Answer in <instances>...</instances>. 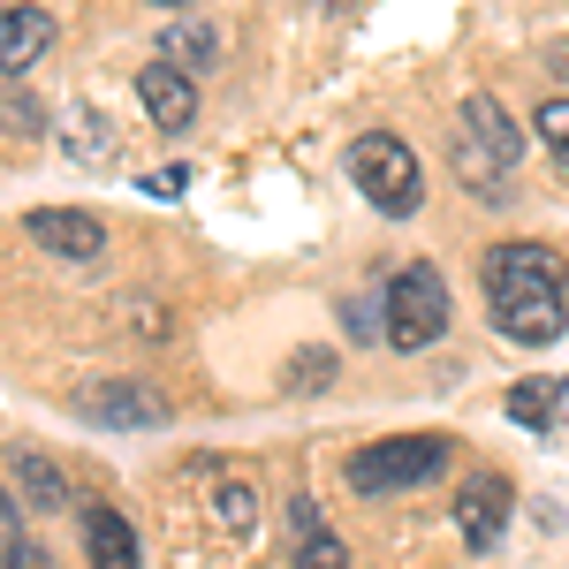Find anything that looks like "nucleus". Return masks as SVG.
<instances>
[{"instance_id": "nucleus-12", "label": "nucleus", "mask_w": 569, "mask_h": 569, "mask_svg": "<svg viewBox=\"0 0 569 569\" xmlns=\"http://www.w3.org/2000/svg\"><path fill=\"white\" fill-rule=\"evenodd\" d=\"M84 555L91 569H137V531L114 509H84Z\"/></svg>"}, {"instance_id": "nucleus-15", "label": "nucleus", "mask_w": 569, "mask_h": 569, "mask_svg": "<svg viewBox=\"0 0 569 569\" xmlns=\"http://www.w3.org/2000/svg\"><path fill=\"white\" fill-rule=\"evenodd\" d=\"M61 137H69V160H77V168H107V160H114V130H107L99 107H77Z\"/></svg>"}, {"instance_id": "nucleus-9", "label": "nucleus", "mask_w": 569, "mask_h": 569, "mask_svg": "<svg viewBox=\"0 0 569 569\" xmlns=\"http://www.w3.org/2000/svg\"><path fill=\"white\" fill-rule=\"evenodd\" d=\"M448 160H456V182H463L479 206H509V198H517V168H509L501 152H486L463 122H456V137H448Z\"/></svg>"}, {"instance_id": "nucleus-11", "label": "nucleus", "mask_w": 569, "mask_h": 569, "mask_svg": "<svg viewBox=\"0 0 569 569\" xmlns=\"http://www.w3.org/2000/svg\"><path fill=\"white\" fill-rule=\"evenodd\" d=\"M456 122H463V130L479 137L486 152H501V160H509V168H525V130H517V122H509V107H501V99H493V91H471V99H463V107H456Z\"/></svg>"}, {"instance_id": "nucleus-24", "label": "nucleus", "mask_w": 569, "mask_h": 569, "mask_svg": "<svg viewBox=\"0 0 569 569\" xmlns=\"http://www.w3.org/2000/svg\"><path fill=\"white\" fill-rule=\"evenodd\" d=\"M144 190H152V198H182V190H190V168H160V176H144Z\"/></svg>"}, {"instance_id": "nucleus-5", "label": "nucleus", "mask_w": 569, "mask_h": 569, "mask_svg": "<svg viewBox=\"0 0 569 569\" xmlns=\"http://www.w3.org/2000/svg\"><path fill=\"white\" fill-rule=\"evenodd\" d=\"M77 418L107 433H144V426H168V395H152L144 380H91L77 388Z\"/></svg>"}, {"instance_id": "nucleus-1", "label": "nucleus", "mask_w": 569, "mask_h": 569, "mask_svg": "<svg viewBox=\"0 0 569 569\" xmlns=\"http://www.w3.org/2000/svg\"><path fill=\"white\" fill-rule=\"evenodd\" d=\"M486 305H493V327L525 350H547L562 342L569 327V259L547 251V243H493L479 266Z\"/></svg>"}, {"instance_id": "nucleus-2", "label": "nucleus", "mask_w": 569, "mask_h": 569, "mask_svg": "<svg viewBox=\"0 0 569 569\" xmlns=\"http://www.w3.org/2000/svg\"><path fill=\"white\" fill-rule=\"evenodd\" d=\"M350 182L365 190V206L388 220H410L418 213V198H426V176H418V152L388 130H365L350 144Z\"/></svg>"}, {"instance_id": "nucleus-27", "label": "nucleus", "mask_w": 569, "mask_h": 569, "mask_svg": "<svg viewBox=\"0 0 569 569\" xmlns=\"http://www.w3.org/2000/svg\"><path fill=\"white\" fill-rule=\"evenodd\" d=\"M160 8H190V0H160Z\"/></svg>"}, {"instance_id": "nucleus-19", "label": "nucleus", "mask_w": 569, "mask_h": 569, "mask_svg": "<svg viewBox=\"0 0 569 569\" xmlns=\"http://www.w3.org/2000/svg\"><path fill=\"white\" fill-rule=\"evenodd\" d=\"M297 569H350V547H342V531H327V525L297 531Z\"/></svg>"}, {"instance_id": "nucleus-14", "label": "nucleus", "mask_w": 569, "mask_h": 569, "mask_svg": "<svg viewBox=\"0 0 569 569\" xmlns=\"http://www.w3.org/2000/svg\"><path fill=\"white\" fill-rule=\"evenodd\" d=\"M8 479H16V501H31V509H61L69 501V486H61V471L46 463V456H8Z\"/></svg>"}, {"instance_id": "nucleus-8", "label": "nucleus", "mask_w": 569, "mask_h": 569, "mask_svg": "<svg viewBox=\"0 0 569 569\" xmlns=\"http://www.w3.org/2000/svg\"><path fill=\"white\" fill-rule=\"evenodd\" d=\"M137 99H144V114H152V130L182 137L198 122V77L176 69V61H152V69H137Z\"/></svg>"}, {"instance_id": "nucleus-22", "label": "nucleus", "mask_w": 569, "mask_h": 569, "mask_svg": "<svg viewBox=\"0 0 569 569\" xmlns=\"http://www.w3.org/2000/svg\"><path fill=\"white\" fill-rule=\"evenodd\" d=\"M531 122H539V144H547V152L562 160V176H569V99H547V107H539Z\"/></svg>"}, {"instance_id": "nucleus-25", "label": "nucleus", "mask_w": 569, "mask_h": 569, "mask_svg": "<svg viewBox=\"0 0 569 569\" xmlns=\"http://www.w3.org/2000/svg\"><path fill=\"white\" fill-rule=\"evenodd\" d=\"M547 69H555V77H569V39H547Z\"/></svg>"}, {"instance_id": "nucleus-26", "label": "nucleus", "mask_w": 569, "mask_h": 569, "mask_svg": "<svg viewBox=\"0 0 569 569\" xmlns=\"http://www.w3.org/2000/svg\"><path fill=\"white\" fill-rule=\"evenodd\" d=\"M555 426H569V380L555 388Z\"/></svg>"}, {"instance_id": "nucleus-18", "label": "nucleus", "mask_w": 569, "mask_h": 569, "mask_svg": "<svg viewBox=\"0 0 569 569\" xmlns=\"http://www.w3.org/2000/svg\"><path fill=\"white\" fill-rule=\"evenodd\" d=\"M509 418L531 426V433H547V426H555V388H547V380H517V388H509Z\"/></svg>"}, {"instance_id": "nucleus-20", "label": "nucleus", "mask_w": 569, "mask_h": 569, "mask_svg": "<svg viewBox=\"0 0 569 569\" xmlns=\"http://www.w3.org/2000/svg\"><path fill=\"white\" fill-rule=\"evenodd\" d=\"M8 137H16V144H23V137L39 144V137H46V107L23 91V77H8Z\"/></svg>"}, {"instance_id": "nucleus-6", "label": "nucleus", "mask_w": 569, "mask_h": 569, "mask_svg": "<svg viewBox=\"0 0 569 569\" xmlns=\"http://www.w3.org/2000/svg\"><path fill=\"white\" fill-rule=\"evenodd\" d=\"M509 501H517V493H509L501 471H479V479L456 493V531H463L471 555H493V547H501V531H509Z\"/></svg>"}, {"instance_id": "nucleus-17", "label": "nucleus", "mask_w": 569, "mask_h": 569, "mask_svg": "<svg viewBox=\"0 0 569 569\" xmlns=\"http://www.w3.org/2000/svg\"><path fill=\"white\" fill-rule=\"evenodd\" d=\"M213 517H220V531H228V539H243V531L259 525V493H251L243 479L213 486Z\"/></svg>"}, {"instance_id": "nucleus-7", "label": "nucleus", "mask_w": 569, "mask_h": 569, "mask_svg": "<svg viewBox=\"0 0 569 569\" xmlns=\"http://www.w3.org/2000/svg\"><path fill=\"white\" fill-rule=\"evenodd\" d=\"M23 236L53 251V259H99L107 251V220L99 213H77V206H39V213H23Z\"/></svg>"}, {"instance_id": "nucleus-16", "label": "nucleus", "mask_w": 569, "mask_h": 569, "mask_svg": "<svg viewBox=\"0 0 569 569\" xmlns=\"http://www.w3.org/2000/svg\"><path fill=\"white\" fill-rule=\"evenodd\" d=\"M0 547H8V569H53V555L23 531V501H16V493H8V509H0Z\"/></svg>"}, {"instance_id": "nucleus-23", "label": "nucleus", "mask_w": 569, "mask_h": 569, "mask_svg": "<svg viewBox=\"0 0 569 569\" xmlns=\"http://www.w3.org/2000/svg\"><path fill=\"white\" fill-rule=\"evenodd\" d=\"M388 297H350V311H342V319H350V335L357 342H388Z\"/></svg>"}, {"instance_id": "nucleus-4", "label": "nucleus", "mask_w": 569, "mask_h": 569, "mask_svg": "<svg viewBox=\"0 0 569 569\" xmlns=\"http://www.w3.org/2000/svg\"><path fill=\"white\" fill-rule=\"evenodd\" d=\"M448 335V281L433 266H402L388 289V350H426Z\"/></svg>"}, {"instance_id": "nucleus-21", "label": "nucleus", "mask_w": 569, "mask_h": 569, "mask_svg": "<svg viewBox=\"0 0 569 569\" xmlns=\"http://www.w3.org/2000/svg\"><path fill=\"white\" fill-rule=\"evenodd\" d=\"M327 380H335V350H297L289 357V388L297 395H319Z\"/></svg>"}, {"instance_id": "nucleus-13", "label": "nucleus", "mask_w": 569, "mask_h": 569, "mask_svg": "<svg viewBox=\"0 0 569 569\" xmlns=\"http://www.w3.org/2000/svg\"><path fill=\"white\" fill-rule=\"evenodd\" d=\"M160 61H176V69H190V77H206L220 61V31L213 23H168L160 31Z\"/></svg>"}, {"instance_id": "nucleus-3", "label": "nucleus", "mask_w": 569, "mask_h": 569, "mask_svg": "<svg viewBox=\"0 0 569 569\" xmlns=\"http://www.w3.org/2000/svg\"><path fill=\"white\" fill-rule=\"evenodd\" d=\"M448 471V440L433 433H410V440H372V448H357L350 463H342V479L357 493H402V486H433Z\"/></svg>"}, {"instance_id": "nucleus-10", "label": "nucleus", "mask_w": 569, "mask_h": 569, "mask_svg": "<svg viewBox=\"0 0 569 569\" xmlns=\"http://www.w3.org/2000/svg\"><path fill=\"white\" fill-rule=\"evenodd\" d=\"M46 46H53V16L31 8V0H8L0 8V61H8V77H23Z\"/></svg>"}]
</instances>
